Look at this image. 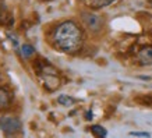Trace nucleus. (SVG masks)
Here are the masks:
<instances>
[{"mask_svg": "<svg viewBox=\"0 0 152 138\" xmlns=\"http://www.w3.org/2000/svg\"><path fill=\"white\" fill-rule=\"evenodd\" d=\"M85 119H87V120H91V119H92V112H88V113H87V117H85Z\"/></svg>", "mask_w": 152, "mask_h": 138, "instance_id": "obj_12", "label": "nucleus"}, {"mask_svg": "<svg viewBox=\"0 0 152 138\" xmlns=\"http://www.w3.org/2000/svg\"><path fill=\"white\" fill-rule=\"evenodd\" d=\"M115 0H89V6L92 9H103L107 7L109 4H112Z\"/></svg>", "mask_w": 152, "mask_h": 138, "instance_id": "obj_7", "label": "nucleus"}, {"mask_svg": "<svg viewBox=\"0 0 152 138\" xmlns=\"http://www.w3.org/2000/svg\"><path fill=\"white\" fill-rule=\"evenodd\" d=\"M57 102H59L61 106H71V105H74L75 103V99L74 98H71V96H69V95H60L59 98H57Z\"/></svg>", "mask_w": 152, "mask_h": 138, "instance_id": "obj_8", "label": "nucleus"}, {"mask_svg": "<svg viewBox=\"0 0 152 138\" xmlns=\"http://www.w3.org/2000/svg\"><path fill=\"white\" fill-rule=\"evenodd\" d=\"M11 102V96L10 93L6 91L4 88H0V110H4L10 106Z\"/></svg>", "mask_w": 152, "mask_h": 138, "instance_id": "obj_6", "label": "nucleus"}, {"mask_svg": "<svg viewBox=\"0 0 152 138\" xmlns=\"http://www.w3.org/2000/svg\"><path fill=\"white\" fill-rule=\"evenodd\" d=\"M53 43L66 53H74L83 46V31L74 21H64L55 29Z\"/></svg>", "mask_w": 152, "mask_h": 138, "instance_id": "obj_1", "label": "nucleus"}, {"mask_svg": "<svg viewBox=\"0 0 152 138\" xmlns=\"http://www.w3.org/2000/svg\"><path fill=\"white\" fill-rule=\"evenodd\" d=\"M0 130L7 135H13L21 131V120L15 116H3L0 117Z\"/></svg>", "mask_w": 152, "mask_h": 138, "instance_id": "obj_3", "label": "nucleus"}, {"mask_svg": "<svg viewBox=\"0 0 152 138\" xmlns=\"http://www.w3.org/2000/svg\"><path fill=\"white\" fill-rule=\"evenodd\" d=\"M130 135H131V137H149L151 134L145 133V131H131Z\"/></svg>", "mask_w": 152, "mask_h": 138, "instance_id": "obj_11", "label": "nucleus"}, {"mask_svg": "<svg viewBox=\"0 0 152 138\" xmlns=\"http://www.w3.org/2000/svg\"><path fill=\"white\" fill-rule=\"evenodd\" d=\"M83 21L85 24V27L92 31V32H98L102 27H103V20H102L101 15H96V14L92 13H83Z\"/></svg>", "mask_w": 152, "mask_h": 138, "instance_id": "obj_4", "label": "nucleus"}, {"mask_svg": "<svg viewBox=\"0 0 152 138\" xmlns=\"http://www.w3.org/2000/svg\"><path fill=\"white\" fill-rule=\"evenodd\" d=\"M39 75H41L42 81H43V87L46 88L48 91H55L60 85V81L56 75V70L49 64L42 66L39 69Z\"/></svg>", "mask_w": 152, "mask_h": 138, "instance_id": "obj_2", "label": "nucleus"}, {"mask_svg": "<svg viewBox=\"0 0 152 138\" xmlns=\"http://www.w3.org/2000/svg\"><path fill=\"white\" fill-rule=\"evenodd\" d=\"M91 131H92V134L96 135V137H106V135H107V131H106L102 126H98V124L92 126V127H91Z\"/></svg>", "mask_w": 152, "mask_h": 138, "instance_id": "obj_10", "label": "nucleus"}, {"mask_svg": "<svg viewBox=\"0 0 152 138\" xmlns=\"http://www.w3.org/2000/svg\"><path fill=\"white\" fill-rule=\"evenodd\" d=\"M21 53H23V56L25 57V59H29L31 56L35 55V47H34L32 45H23V47H21Z\"/></svg>", "mask_w": 152, "mask_h": 138, "instance_id": "obj_9", "label": "nucleus"}, {"mask_svg": "<svg viewBox=\"0 0 152 138\" xmlns=\"http://www.w3.org/2000/svg\"><path fill=\"white\" fill-rule=\"evenodd\" d=\"M138 61L142 66H152V46H144L138 52Z\"/></svg>", "mask_w": 152, "mask_h": 138, "instance_id": "obj_5", "label": "nucleus"}]
</instances>
